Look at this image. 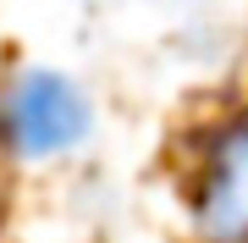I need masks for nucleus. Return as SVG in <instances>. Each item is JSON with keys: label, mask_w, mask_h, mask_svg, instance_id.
I'll return each instance as SVG.
<instances>
[{"label": "nucleus", "mask_w": 248, "mask_h": 243, "mask_svg": "<svg viewBox=\"0 0 248 243\" xmlns=\"http://www.w3.org/2000/svg\"><path fill=\"white\" fill-rule=\"evenodd\" d=\"M94 133V105L66 72L22 66L0 89V138L22 161H55Z\"/></svg>", "instance_id": "obj_1"}, {"label": "nucleus", "mask_w": 248, "mask_h": 243, "mask_svg": "<svg viewBox=\"0 0 248 243\" xmlns=\"http://www.w3.org/2000/svg\"><path fill=\"white\" fill-rule=\"evenodd\" d=\"M193 216L210 243H248V116L210 138L193 188Z\"/></svg>", "instance_id": "obj_2"}]
</instances>
